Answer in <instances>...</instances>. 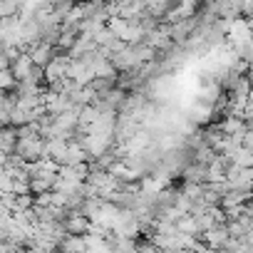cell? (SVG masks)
<instances>
[{
  "instance_id": "6da1fadb",
  "label": "cell",
  "mask_w": 253,
  "mask_h": 253,
  "mask_svg": "<svg viewBox=\"0 0 253 253\" xmlns=\"http://www.w3.org/2000/svg\"><path fill=\"white\" fill-rule=\"evenodd\" d=\"M62 228H65V236H75V238H84L89 236V228H92V221L80 213V211H72L65 221H62Z\"/></svg>"
},
{
  "instance_id": "7a4b0ae2",
  "label": "cell",
  "mask_w": 253,
  "mask_h": 253,
  "mask_svg": "<svg viewBox=\"0 0 253 253\" xmlns=\"http://www.w3.org/2000/svg\"><path fill=\"white\" fill-rule=\"evenodd\" d=\"M28 55H30V60H33V65H35L38 70H45V67L55 60V45H50L47 40H40L38 45H33V47L28 50Z\"/></svg>"
},
{
  "instance_id": "3957f363",
  "label": "cell",
  "mask_w": 253,
  "mask_h": 253,
  "mask_svg": "<svg viewBox=\"0 0 253 253\" xmlns=\"http://www.w3.org/2000/svg\"><path fill=\"white\" fill-rule=\"evenodd\" d=\"M33 70H35V65H33V60H30V55L28 52H23L13 65H10V75H13V80L18 82V84H25V82H30V77H33Z\"/></svg>"
},
{
  "instance_id": "277c9868",
  "label": "cell",
  "mask_w": 253,
  "mask_h": 253,
  "mask_svg": "<svg viewBox=\"0 0 253 253\" xmlns=\"http://www.w3.org/2000/svg\"><path fill=\"white\" fill-rule=\"evenodd\" d=\"M213 114H216L213 104H206V102H196V104L189 109V117H191L194 124H209Z\"/></svg>"
},
{
  "instance_id": "5b68a950",
  "label": "cell",
  "mask_w": 253,
  "mask_h": 253,
  "mask_svg": "<svg viewBox=\"0 0 253 253\" xmlns=\"http://www.w3.org/2000/svg\"><path fill=\"white\" fill-rule=\"evenodd\" d=\"M57 251H60V253H87V243H84V238L65 236V238L57 243Z\"/></svg>"
},
{
  "instance_id": "8992f818",
  "label": "cell",
  "mask_w": 253,
  "mask_h": 253,
  "mask_svg": "<svg viewBox=\"0 0 253 253\" xmlns=\"http://www.w3.org/2000/svg\"><path fill=\"white\" fill-rule=\"evenodd\" d=\"M18 13H20V5L18 3H0V20L18 18Z\"/></svg>"
}]
</instances>
